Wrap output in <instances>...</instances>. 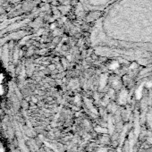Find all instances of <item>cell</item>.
<instances>
[{"label":"cell","mask_w":152,"mask_h":152,"mask_svg":"<svg viewBox=\"0 0 152 152\" xmlns=\"http://www.w3.org/2000/svg\"><path fill=\"white\" fill-rule=\"evenodd\" d=\"M5 81V74L3 72H0V84H2Z\"/></svg>","instance_id":"cell-1"},{"label":"cell","mask_w":152,"mask_h":152,"mask_svg":"<svg viewBox=\"0 0 152 152\" xmlns=\"http://www.w3.org/2000/svg\"><path fill=\"white\" fill-rule=\"evenodd\" d=\"M5 94V88L2 84H0V96H3Z\"/></svg>","instance_id":"cell-2"}]
</instances>
